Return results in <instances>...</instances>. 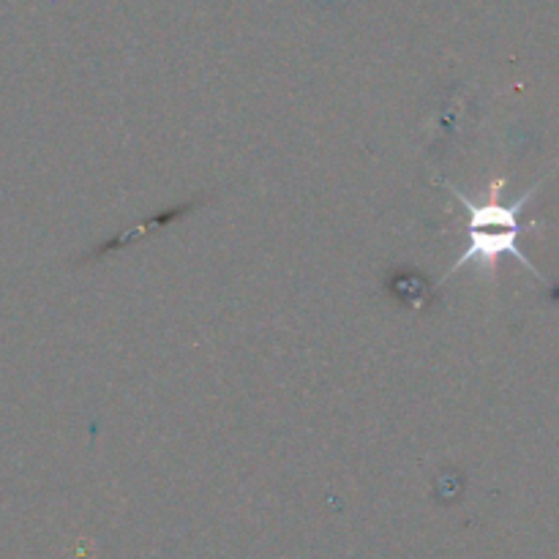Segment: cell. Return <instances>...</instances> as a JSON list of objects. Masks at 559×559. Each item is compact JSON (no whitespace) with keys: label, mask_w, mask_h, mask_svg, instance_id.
I'll list each match as a JSON object with an SVG mask.
<instances>
[{"label":"cell","mask_w":559,"mask_h":559,"mask_svg":"<svg viewBox=\"0 0 559 559\" xmlns=\"http://www.w3.org/2000/svg\"><path fill=\"white\" fill-rule=\"evenodd\" d=\"M540 183H544V180H538L533 189L524 191L513 205H497V202H489V205H475L462 189L451 186V194L456 197V200L464 205V211H467V249H464L462 257L448 267L442 282H448L453 273H459L467 265H478L484 267V271L495 273L497 262H500L502 257H513V260L522 262L524 267H530L535 276L544 278L538 267L530 262V257H524V251L519 249V235H522L524 229L522 222H519V216H522L524 205L535 197V191L540 189Z\"/></svg>","instance_id":"cell-1"}]
</instances>
